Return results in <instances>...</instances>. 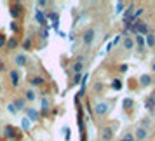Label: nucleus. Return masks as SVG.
I'll use <instances>...</instances> for the list:
<instances>
[{
	"instance_id": "obj_17",
	"label": "nucleus",
	"mask_w": 155,
	"mask_h": 141,
	"mask_svg": "<svg viewBox=\"0 0 155 141\" xmlns=\"http://www.w3.org/2000/svg\"><path fill=\"white\" fill-rule=\"evenodd\" d=\"M122 9H124V4H122V2H119V4H117V9H115V12L119 14V12H122Z\"/></svg>"
},
{
	"instance_id": "obj_7",
	"label": "nucleus",
	"mask_w": 155,
	"mask_h": 141,
	"mask_svg": "<svg viewBox=\"0 0 155 141\" xmlns=\"http://www.w3.org/2000/svg\"><path fill=\"white\" fill-rule=\"evenodd\" d=\"M134 28L138 30L140 33H147V31H148V26H147V25H143L141 21H138V23H136V26H134Z\"/></svg>"
},
{
	"instance_id": "obj_1",
	"label": "nucleus",
	"mask_w": 155,
	"mask_h": 141,
	"mask_svg": "<svg viewBox=\"0 0 155 141\" xmlns=\"http://www.w3.org/2000/svg\"><path fill=\"white\" fill-rule=\"evenodd\" d=\"M84 44L85 45H91L92 42H94V30H85L84 31Z\"/></svg>"
},
{
	"instance_id": "obj_18",
	"label": "nucleus",
	"mask_w": 155,
	"mask_h": 141,
	"mask_svg": "<svg viewBox=\"0 0 155 141\" xmlns=\"http://www.w3.org/2000/svg\"><path fill=\"white\" fill-rule=\"evenodd\" d=\"M42 108H44V110H47V108H49V99H45V98L42 99Z\"/></svg>"
},
{
	"instance_id": "obj_22",
	"label": "nucleus",
	"mask_w": 155,
	"mask_h": 141,
	"mask_svg": "<svg viewBox=\"0 0 155 141\" xmlns=\"http://www.w3.org/2000/svg\"><path fill=\"white\" fill-rule=\"evenodd\" d=\"M80 73H77V75H75V78H73V84H78V82H80Z\"/></svg>"
},
{
	"instance_id": "obj_5",
	"label": "nucleus",
	"mask_w": 155,
	"mask_h": 141,
	"mask_svg": "<svg viewBox=\"0 0 155 141\" xmlns=\"http://www.w3.org/2000/svg\"><path fill=\"white\" fill-rule=\"evenodd\" d=\"M14 61H16L18 66H25V64H26V56H25V54H18Z\"/></svg>"
},
{
	"instance_id": "obj_20",
	"label": "nucleus",
	"mask_w": 155,
	"mask_h": 141,
	"mask_svg": "<svg viewBox=\"0 0 155 141\" xmlns=\"http://www.w3.org/2000/svg\"><path fill=\"white\" fill-rule=\"evenodd\" d=\"M37 19H38V23H42V25H45V19L42 18V14H40V12H37Z\"/></svg>"
},
{
	"instance_id": "obj_26",
	"label": "nucleus",
	"mask_w": 155,
	"mask_h": 141,
	"mask_svg": "<svg viewBox=\"0 0 155 141\" xmlns=\"http://www.w3.org/2000/svg\"><path fill=\"white\" fill-rule=\"evenodd\" d=\"M4 42H5V38H4V37L0 35V47H2V45H4Z\"/></svg>"
},
{
	"instance_id": "obj_10",
	"label": "nucleus",
	"mask_w": 155,
	"mask_h": 141,
	"mask_svg": "<svg viewBox=\"0 0 155 141\" xmlns=\"http://www.w3.org/2000/svg\"><path fill=\"white\" fill-rule=\"evenodd\" d=\"M11 78H12V84L18 85V82H19V75H18V71H16V70L11 71Z\"/></svg>"
},
{
	"instance_id": "obj_13",
	"label": "nucleus",
	"mask_w": 155,
	"mask_h": 141,
	"mask_svg": "<svg viewBox=\"0 0 155 141\" xmlns=\"http://www.w3.org/2000/svg\"><path fill=\"white\" fill-rule=\"evenodd\" d=\"M40 84H44V78H42V77L31 78V85H40Z\"/></svg>"
},
{
	"instance_id": "obj_21",
	"label": "nucleus",
	"mask_w": 155,
	"mask_h": 141,
	"mask_svg": "<svg viewBox=\"0 0 155 141\" xmlns=\"http://www.w3.org/2000/svg\"><path fill=\"white\" fill-rule=\"evenodd\" d=\"M21 124H23V127H25V129H28V127H30V120L28 119H23Z\"/></svg>"
},
{
	"instance_id": "obj_23",
	"label": "nucleus",
	"mask_w": 155,
	"mask_h": 141,
	"mask_svg": "<svg viewBox=\"0 0 155 141\" xmlns=\"http://www.w3.org/2000/svg\"><path fill=\"white\" fill-rule=\"evenodd\" d=\"M143 126H145V127L150 126V119H143ZM143 126H141V127H143Z\"/></svg>"
},
{
	"instance_id": "obj_19",
	"label": "nucleus",
	"mask_w": 155,
	"mask_h": 141,
	"mask_svg": "<svg viewBox=\"0 0 155 141\" xmlns=\"http://www.w3.org/2000/svg\"><path fill=\"white\" fill-rule=\"evenodd\" d=\"M113 89H120V87H122V84H120V80H113Z\"/></svg>"
},
{
	"instance_id": "obj_15",
	"label": "nucleus",
	"mask_w": 155,
	"mask_h": 141,
	"mask_svg": "<svg viewBox=\"0 0 155 141\" xmlns=\"http://www.w3.org/2000/svg\"><path fill=\"white\" fill-rule=\"evenodd\" d=\"M37 98V94L33 91H26V99H30V101H33V99Z\"/></svg>"
},
{
	"instance_id": "obj_9",
	"label": "nucleus",
	"mask_w": 155,
	"mask_h": 141,
	"mask_svg": "<svg viewBox=\"0 0 155 141\" xmlns=\"http://www.w3.org/2000/svg\"><path fill=\"white\" fill-rule=\"evenodd\" d=\"M124 47H126V49H129V51H131V49H133V47H134V40H133V38H129V37H127L126 40H124Z\"/></svg>"
},
{
	"instance_id": "obj_27",
	"label": "nucleus",
	"mask_w": 155,
	"mask_h": 141,
	"mask_svg": "<svg viewBox=\"0 0 155 141\" xmlns=\"http://www.w3.org/2000/svg\"><path fill=\"white\" fill-rule=\"evenodd\" d=\"M152 70H153V71H155V64H153V66H152Z\"/></svg>"
},
{
	"instance_id": "obj_12",
	"label": "nucleus",
	"mask_w": 155,
	"mask_h": 141,
	"mask_svg": "<svg viewBox=\"0 0 155 141\" xmlns=\"http://www.w3.org/2000/svg\"><path fill=\"white\" fill-rule=\"evenodd\" d=\"M12 106L18 108V110H23V108H25V101H23V99H16V103Z\"/></svg>"
},
{
	"instance_id": "obj_16",
	"label": "nucleus",
	"mask_w": 155,
	"mask_h": 141,
	"mask_svg": "<svg viewBox=\"0 0 155 141\" xmlns=\"http://www.w3.org/2000/svg\"><path fill=\"white\" fill-rule=\"evenodd\" d=\"M147 44L150 45V47H152V45L155 44V38H153V35H150V33L147 35Z\"/></svg>"
},
{
	"instance_id": "obj_24",
	"label": "nucleus",
	"mask_w": 155,
	"mask_h": 141,
	"mask_svg": "<svg viewBox=\"0 0 155 141\" xmlns=\"http://www.w3.org/2000/svg\"><path fill=\"white\" fill-rule=\"evenodd\" d=\"M12 47H16V40H11L9 42V49H12Z\"/></svg>"
},
{
	"instance_id": "obj_8",
	"label": "nucleus",
	"mask_w": 155,
	"mask_h": 141,
	"mask_svg": "<svg viewBox=\"0 0 155 141\" xmlns=\"http://www.w3.org/2000/svg\"><path fill=\"white\" fill-rule=\"evenodd\" d=\"M140 82H141V85H143V87H147V85L152 84V78H150V75H143V77L140 78Z\"/></svg>"
},
{
	"instance_id": "obj_2",
	"label": "nucleus",
	"mask_w": 155,
	"mask_h": 141,
	"mask_svg": "<svg viewBox=\"0 0 155 141\" xmlns=\"http://www.w3.org/2000/svg\"><path fill=\"white\" fill-rule=\"evenodd\" d=\"M94 112H96V115H105L106 112H108V105L106 103H96V106H94Z\"/></svg>"
},
{
	"instance_id": "obj_25",
	"label": "nucleus",
	"mask_w": 155,
	"mask_h": 141,
	"mask_svg": "<svg viewBox=\"0 0 155 141\" xmlns=\"http://www.w3.org/2000/svg\"><path fill=\"white\" fill-rule=\"evenodd\" d=\"M9 112H11V113H14V112H16V108H14L12 105H9Z\"/></svg>"
},
{
	"instance_id": "obj_11",
	"label": "nucleus",
	"mask_w": 155,
	"mask_h": 141,
	"mask_svg": "<svg viewBox=\"0 0 155 141\" xmlns=\"http://www.w3.org/2000/svg\"><path fill=\"white\" fill-rule=\"evenodd\" d=\"M82 68H84V63H82V61H77V63L73 64V70H75V73H80V71H82Z\"/></svg>"
},
{
	"instance_id": "obj_6",
	"label": "nucleus",
	"mask_w": 155,
	"mask_h": 141,
	"mask_svg": "<svg viewBox=\"0 0 155 141\" xmlns=\"http://www.w3.org/2000/svg\"><path fill=\"white\" fill-rule=\"evenodd\" d=\"M26 113H28V119L38 120V112H37V110H33V108H28V110H26Z\"/></svg>"
},
{
	"instance_id": "obj_14",
	"label": "nucleus",
	"mask_w": 155,
	"mask_h": 141,
	"mask_svg": "<svg viewBox=\"0 0 155 141\" xmlns=\"http://www.w3.org/2000/svg\"><path fill=\"white\" fill-rule=\"evenodd\" d=\"M136 44H138V45H141V47L145 45V38H143V35H136Z\"/></svg>"
},
{
	"instance_id": "obj_28",
	"label": "nucleus",
	"mask_w": 155,
	"mask_h": 141,
	"mask_svg": "<svg viewBox=\"0 0 155 141\" xmlns=\"http://www.w3.org/2000/svg\"><path fill=\"white\" fill-rule=\"evenodd\" d=\"M122 141H126V139H122Z\"/></svg>"
},
{
	"instance_id": "obj_3",
	"label": "nucleus",
	"mask_w": 155,
	"mask_h": 141,
	"mask_svg": "<svg viewBox=\"0 0 155 141\" xmlns=\"http://www.w3.org/2000/svg\"><path fill=\"white\" fill-rule=\"evenodd\" d=\"M113 136V129L112 127H103V131H101V138L105 141H110Z\"/></svg>"
},
{
	"instance_id": "obj_4",
	"label": "nucleus",
	"mask_w": 155,
	"mask_h": 141,
	"mask_svg": "<svg viewBox=\"0 0 155 141\" xmlns=\"http://www.w3.org/2000/svg\"><path fill=\"white\" fill-rule=\"evenodd\" d=\"M147 129H145V127H138V129H136V139L138 141H143V139H147Z\"/></svg>"
}]
</instances>
